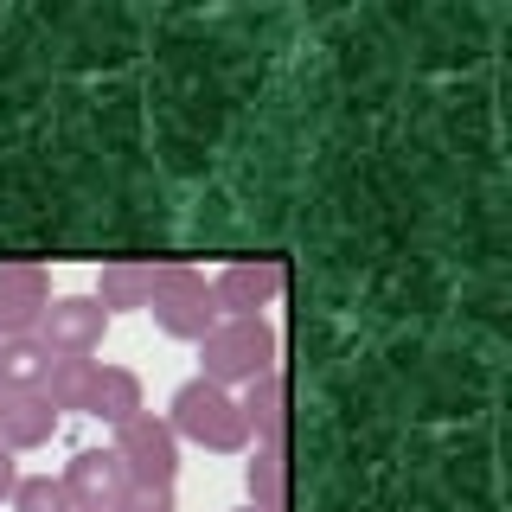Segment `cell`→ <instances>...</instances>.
I'll use <instances>...</instances> for the list:
<instances>
[{
    "mask_svg": "<svg viewBox=\"0 0 512 512\" xmlns=\"http://www.w3.org/2000/svg\"><path fill=\"white\" fill-rule=\"evenodd\" d=\"M167 429L192 448H212V455H244L250 448V423L237 391H224L212 378H186L167 404Z\"/></svg>",
    "mask_w": 512,
    "mask_h": 512,
    "instance_id": "6da1fadb",
    "label": "cell"
},
{
    "mask_svg": "<svg viewBox=\"0 0 512 512\" xmlns=\"http://www.w3.org/2000/svg\"><path fill=\"white\" fill-rule=\"evenodd\" d=\"M276 359H282V340L269 320H218L199 340V378L224 384V391H244L250 378L276 372Z\"/></svg>",
    "mask_w": 512,
    "mask_h": 512,
    "instance_id": "7a4b0ae2",
    "label": "cell"
},
{
    "mask_svg": "<svg viewBox=\"0 0 512 512\" xmlns=\"http://www.w3.org/2000/svg\"><path fill=\"white\" fill-rule=\"evenodd\" d=\"M148 314H154V327L167 333V340H192V346H199L205 333L218 327V301H212V282H205L199 269H186V263H167V269H154V295H148Z\"/></svg>",
    "mask_w": 512,
    "mask_h": 512,
    "instance_id": "3957f363",
    "label": "cell"
},
{
    "mask_svg": "<svg viewBox=\"0 0 512 512\" xmlns=\"http://www.w3.org/2000/svg\"><path fill=\"white\" fill-rule=\"evenodd\" d=\"M109 455L122 461V474L135 480V487H173V474H180V436H173L167 416H154V410L128 416L116 429V442H109Z\"/></svg>",
    "mask_w": 512,
    "mask_h": 512,
    "instance_id": "277c9868",
    "label": "cell"
},
{
    "mask_svg": "<svg viewBox=\"0 0 512 512\" xmlns=\"http://www.w3.org/2000/svg\"><path fill=\"white\" fill-rule=\"evenodd\" d=\"M282 288H288V263H282V256H237V263H224L212 276L218 320H263L282 301Z\"/></svg>",
    "mask_w": 512,
    "mask_h": 512,
    "instance_id": "5b68a950",
    "label": "cell"
},
{
    "mask_svg": "<svg viewBox=\"0 0 512 512\" xmlns=\"http://www.w3.org/2000/svg\"><path fill=\"white\" fill-rule=\"evenodd\" d=\"M103 333H109V314L96 295H58L39 320V340L52 359H90L103 346Z\"/></svg>",
    "mask_w": 512,
    "mask_h": 512,
    "instance_id": "8992f818",
    "label": "cell"
},
{
    "mask_svg": "<svg viewBox=\"0 0 512 512\" xmlns=\"http://www.w3.org/2000/svg\"><path fill=\"white\" fill-rule=\"evenodd\" d=\"M45 308H52V276L39 263H0V340L39 333Z\"/></svg>",
    "mask_w": 512,
    "mask_h": 512,
    "instance_id": "52a82bcc",
    "label": "cell"
},
{
    "mask_svg": "<svg viewBox=\"0 0 512 512\" xmlns=\"http://www.w3.org/2000/svg\"><path fill=\"white\" fill-rule=\"evenodd\" d=\"M64 500H71V512H109L116 506V493L128 487L122 461L109 455V448H77L71 461H64Z\"/></svg>",
    "mask_w": 512,
    "mask_h": 512,
    "instance_id": "ba28073f",
    "label": "cell"
},
{
    "mask_svg": "<svg viewBox=\"0 0 512 512\" xmlns=\"http://www.w3.org/2000/svg\"><path fill=\"white\" fill-rule=\"evenodd\" d=\"M52 436H58V410L45 404L39 391H7L0 397V448H7V455L45 448Z\"/></svg>",
    "mask_w": 512,
    "mask_h": 512,
    "instance_id": "9c48e42d",
    "label": "cell"
},
{
    "mask_svg": "<svg viewBox=\"0 0 512 512\" xmlns=\"http://www.w3.org/2000/svg\"><path fill=\"white\" fill-rule=\"evenodd\" d=\"M237 404H244L250 442L282 448V436H288V384H282V365H276V372H263V378H250Z\"/></svg>",
    "mask_w": 512,
    "mask_h": 512,
    "instance_id": "30bf717a",
    "label": "cell"
},
{
    "mask_svg": "<svg viewBox=\"0 0 512 512\" xmlns=\"http://www.w3.org/2000/svg\"><path fill=\"white\" fill-rule=\"evenodd\" d=\"M244 487H250V512H288V448H250L244 461Z\"/></svg>",
    "mask_w": 512,
    "mask_h": 512,
    "instance_id": "8fae6325",
    "label": "cell"
},
{
    "mask_svg": "<svg viewBox=\"0 0 512 512\" xmlns=\"http://www.w3.org/2000/svg\"><path fill=\"white\" fill-rule=\"evenodd\" d=\"M148 295H154V263H103V276H96V301L109 320L148 308Z\"/></svg>",
    "mask_w": 512,
    "mask_h": 512,
    "instance_id": "7c38bea8",
    "label": "cell"
},
{
    "mask_svg": "<svg viewBox=\"0 0 512 512\" xmlns=\"http://www.w3.org/2000/svg\"><path fill=\"white\" fill-rule=\"evenodd\" d=\"M141 378L128 365H96V391H90V416H103L109 429H122L128 416H141Z\"/></svg>",
    "mask_w": 512,
    "mask_h": 512,
    "instance_id": "4fadbf2b",
    "label": "cell"
},
{
    "mask_svg": "<svg viewBox=\"0 0 512 512\" xmlns=\"http://www.w3.org/2000/svg\"><path fill=\"white\" fill-rule=\"evenodd\" d=\"M90 391H96V359H52V365H45L39 397H45L58 416H64V410H84V416H90Z\"/></svg>",
    "mask_w": 512,
    "mask_h": 512,
    "instance_id": "5bb4252c",
    "label": "cell"
},
{
    "mask_svg": "<svg viewBox=\"0 0 512 512\" xmlns=\"http://www.w3.org/2000/svg\"><path fill=\"white\" fill-rule=\"evenodd\" d=\"M45 365H52V352H45L39 333H13V340H0V391H39Z\"/></svg>",
    "mask_w": 512,
    "mask_h": 512,
    "instance_id": "9a60e30c",
    "label": "cell"
},
{
    "mask_svg": "<svg viewBox=\"0 0 512 512\" xmlns=\"http://www.w3.org/2000/svg\"><path fill=\"white\" fill-rule=\"evenodd\" d=\"M13 512H71V500H64V480H52V474H20V480H13Z\"/></svg>",
    "mask_w": 512,
    "mask_h": 512,
    "instance_id": "2e32d148",
    "label": "cell"
},
{
    "mask_svg": "<svg viewBox=\"0 0 512 512\" xmlns=\"http://www.w3.org/2000/svg\"><path fill=\"white\" fill-rule=\"evenodd\" d=\"M109 512H180V500H173V487H135V480H128Z\"/></svg>",
    "mask_w": 512,
    "mask_h": 512,
    "instance_id": "e0dca14e",
    "label": "cell"
},
{
    "mask_svg": "<svg viewBox=\"0 0 512 512\" xmlns=\"http://www.w3.org/2000/svg\"><path fill=\"white\" fill-rule=\"evenodd\" d=\"M13 480H20V468H13V455L0 448V500H13Z\"/></svg>",
    "mask_w": 512,
    "mask_h": 512,
    "instance_id": "ac0fdd59",
    "label": "cell"
},
{
    "mask_svg": "<svg viewBox=\"0 0 512 512\" xmlns=\"http://www.w3.org/2000/svg\"><path fill=\"white\" fill-rule=\"evenodd\" d=\"M237 512H250V506H237Z\"/></svg>",
    "mask_w": 512,
    "mask_h": 512,
    "instance_id": "d6986e66",
    "label": "cell"
},
{
    "mask_svg": "<svg viewBox=\"0 0 512 512\" xmlns=\"http://www.w3.org/2000/svg\"><path fill=\"white\" fill-rule=\"evenodd\" d=\"M0 397H7V391H0Z\"/></svg>",
    "mask_w": 512,
    "mask_h": 512,
    "instance_id": "ffe728a7",
    "label": "cell"
}]
</instances>
